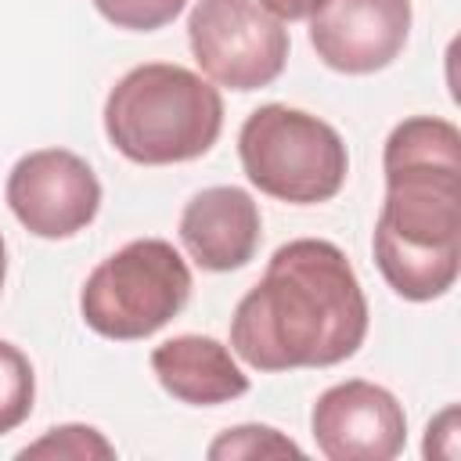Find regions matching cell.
I'll use <instances>...</instances> for the list:
<instances>
[{"label":"cell","mask_w":461,"mask_h":461,"mask_svg":"<svg viewBox=\"0 0 461 461\" xmlns=\"http://www.w3.org/2000/svg\"><path fill=\"white\" fill-rule=\"evenodd\" d=\"M223 130V97L198 72L173 61L130 68L104 101L112 148L137 166L202 158Z\"/></svg>","instance_id":"cell-3"},{"label":"cell","mask_w":461,"mask_h":461,"mask_svg":"<svg viewBox=\"0 0 461 461\" xmlns=\"http://www.w3.org/2000/svg\"><path fill=\"white\" fill-rule=\"evenodd\" d=\"M187 299L191 270L184 256L162 238H137L90 270L79 292V313L90 331L133 342L166 328Z\"/></svg>","instance_id":"cell-5"},{"label":"cell","mask_w":461,"mask_h":461,"mask_svg":"<svg viewBox=\"0 0 461 461\" xmlns=\"http://www.w3.org/2000/svg\"><path fill=\"white\" fill-rule=\"evenodd\" d=\"M4 194L14 220L47 241L79 234L101 209V184L94 169L68 148H40L22 155L7 173Z\"/></svg>","instance_id":"cell-7"},{"label":"cell","mask_w":461,"mask_h":461,"mask_svg":"<svg viewBox=\"0 0 461 461\" xmlns=\"http://www.w3.org/2000/svg\"><path fill=\"white\" fill-rule=\"evenodd\" d=\"M425 457H457V407L450 403L447 411H439L429 429H425Z\"/></svg>","instance_id":"cell-16"},{"label":"cell","mask_w":461,"mask_h":461,"mask_svg":"<svg viewBox=\"0 0 461 461\" xmlns=\"http://www.w3.org/2000/svg\"><path fill=\"white\" fill-rule=\"evenodd\" d=\"M317 4H321V0H259V7H267L277 22H299V18H310Z\"/></svg>","instance_id":"cell-17"},{"label":"cell","mask_w":461,"mask_h":461,"mask_svg":"<svg viewBox=\"0 0 461 461\" xmlns=\"http://www.w3.org/2000/svg\"><path fill=\"white\" fill-rule=\"evenodd\" d=\"M187 43L205 79L241 94L270 86L288 61V29L259 0H198Z\"/></svg>","instance_id":"cell-6"},{"label":"cell","mask_w":461,"mask_h":461,"mask_svg":"<svg viewBox=\"0 0 461 461\" xmlns=\"http://www.w3.org/2000/svg\"><path fill=\"white\" fill-rule=\"evenodd\" d=\"M411 36V0H321L310 14V47L346 76H367L400 58Z\"/></svg>","instance_id":"cell-9"},{"label":"cell","mask_w":461,"mask_h":461,"mask_svg":"<svg viewBox=\"0 0 461 461\" xmlns=\"http://www.w3.org/2000/svg\"><path fill=\"white\" fill-rule=\"evenodd\" d=\"M212 461H230V457H299V443H292L288 436H281L270 425H234L227 432H220L209 450Z\"/></svg>","instance_id":"cell-14"},{"label":"cell","mask_w":461,"mask_h":461,"mask_svg":"<svg viewBox=\"0 0 461 461\" xmlns=\"http://www.w3.org/2000/svg\"><path fill=\"white\" fill-rule=\"evenodd\" d=\"M382 169L375 263L400 299H439L461 270V130L439 115H411L385 137Z\"/></svg>","instance_id":"cell-2"},{"label":"cell","mask_w":461,"mask_h":461,"mask_svg":"<svg viewBox=\"0 0 461 461\" xmlns=\"http://www.w3.org/2000/svg\"><path fill=\"white\" fill-rule=\"evenodd\" d=\"M36 400V375L29 357L0 339V436L14 432L29 414Z\"/></svg>","instance_id":"cell-12"},{"label":"cell","mask_w":461,"mask_h":461,"mask_svg":"<svg viewBox=\"0 0 461 461\" xmlns=\"http://www.w3.org/2000/svg\"><path fill=\"white\" fill-rule=\"evenodd\" d=\"M151 371L158 385L191 407L230 403L249 393V375L234 353L212 335H173L151 349Z\"/></svg>","instance_id":"cell-11"},{"label":"cell","mask_w":461,"mask_h":461,"mask_svg":"<svg viewBox=\"0 0 461 461\" xmlns=\"http://www.w3.org/2000/svg\"><path fill=\"white\" fill-rule=\"evenodd\" d=\"M310 432L328 461H389L407 443V414L389 389L349 378L317 396Z\"/></svg>","instance_id":"cell-8"},{"label":"cell","mask_w":461,"mask_h":461,"mask_svg":"<svg viewBox=\"0 0 461 461\" xmlns=\"http://www.w3.org/2000/svg\"><path fill=\"white\" fill-rule=\"evenodd\" d=\"M187 0H94L97 14L104 22H112L115 29H130V32H155L162 25H169Z\"/></svg>","instance_id":"cell-15"},{"label":"cell","mask_w":461,"mask_h":461,"mask_svg":"<svg viewBox=\"0 0 461 461\" xmlns=\"http://www.w3.org/2000/svg\"><path fill=\"white\" fill-rule=\"evenodd\" d=\"M238 158L252 187L292 205L328 202L349 176V155L339 130L277 101L259 104L241 122Z\"/></svg>","instance_id":"cell-4"},{"label":"cell","mask_w":461,"mask_h":461,"mask_svg":"<svg viewBox=\"0 0 461 461\" xmlns=\"http://www.w3.org/2000/svg\"><path fill=\"white\" fill-rule=\"evenodd\" d=\"M18 457H61V461H90V457H115V447L94 425H58L47 429L36 443L22 447Z\"/></svg>","instance_id":"cell-13"},{"label":"cell","mask_w":461,"mask_h":461,"mask_svg":"<svg viewBox=\"0 0 461 461\" xmlns=\"http://www.w3.org/2000/svg\"><path fill=\"white\" fill-rule=\"evenodd\" d=\"M180 241L187 256L209 270V274H227L245 267L263 238V220L259 205L249 191L234 184H216L198 191L184 212H180Z\"/></svg>","instance_id":"cell-10"},{"label":"cell","mask_w":461,"mask_h":461,"mask_svg":"<svg viewBox=\"0 0 461 461\" xmlns=\"http://www.w3.org/2000/svg\"><path fill=\"white\" fill-rule=\"evenodd\" d=\"M4 277H7V245H4V234H0V292H4Z\"/></svg>","instance_id":"cell-18"},{"label":"cell","mask_w":461,"mask_h":461,"mask_svg":"<svg viewBox=\"0 0 461 461\" xmlns=\"http://www.w3.org/2000/svg\"><path fill=\"white\" fill-rule=\"evenodd\" d=\"M367 317L346 252L324 238H295L234 306L230 349L256 371L331 367L364 346Z\"/></svg>","instance_id":"cell-1"}]
</instances>
